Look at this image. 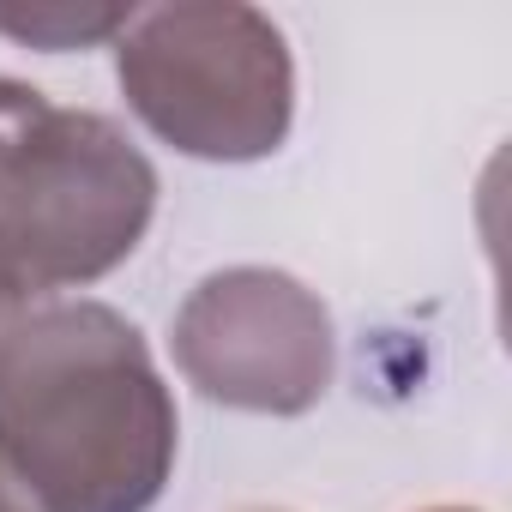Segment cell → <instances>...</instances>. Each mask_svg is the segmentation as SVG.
<instances>
[{
  "mask_svg": "<svg viewBox=\"0 0 512 512\" xmlns=\"http://www.w3.org/2000/svg\"><path fill=\"white\" fill-rule=\"evenodd\" d=\"M175 434V398L115 308L55 302L0 332V476L37 512H151Z\"/></svg>",
  "mask_w": 512,
  "mask_h": 512,
  "instance_id": "cell-1",
  "label": "cell"
},
{
  "mask_svg": "<svg viewBox=\"0 0 512 512\" xmlns=\"http://www.w3.org/2000/svg\"><path fill=\"white\" fill-rule=\"evenodd\" d=\"M151 211L157 175L109 115L0 79V332L55 290L109 278Z\"/></svg>",
  "mask_w": 512,
  "mask_h": 512,
  "instance_id": "cell-2",
  "label": "cell"
},
{
  "mask_svg": "<svg viewBox=\"0 0 512 512\" xmlns=\"http://www.w3.org/2000/svg\"><path fill=\"white\" fill-rule=\"evenodd\" d=\"M133 115L187 157H272L296 115V67L284 31L235 0L151 7L115 43Z\"/></svg>",
  "mask_w": 512,
  "mask_h": 512,
  "instance_id": "cell-3",
  "label": "cell"
},
{
  "mask_svg": "<svg viewBox=\"0 0 512 512\" xmlns=\"http://www.w3.org/2000/svg\"><path fill=\"white\" fill-rule=\"evenodd\" d=\"M175 362L229 410L302 416L332 386V320L290 272L235 266L205 278L175 314Z\"/></svg>",
  "mask_w": 512,
  "mask_h": 512,
  "instance_id": "cell-4",
  "label": "cell"
},
{
  "mask_svg": "<svg viewBox=\"0 0 512 512\" xmlns=\"http://www.w3.org/2000/svg\"><path fill=\"white\" fill-rule=\"evenodd\" d=\"M133 25V7H85V0H37V7H0V37L31 49H91Z\"/></svg>",
  "mask_w": 512,
  "mask_h": 512,
  "instance_id": "cell-5",
  "label": "cell"
},
{
  "mask_svg": "<svg viewBox=\"0 0 512 512\" xmlns=\"http://www.w3.org/2000/svg\"><path fill=\"white\" fill-rule=\"evenodd\" d=\"M0 512H37V506H31V500H25L7 476H0Z\"/></svg>",
  "mask_w": 512,
  "mask_h": 512,
  "instance_id": "cell-6",
  "label": "cell"
},
{
  "mask_svg": "<svg viewBox=\"0 0 512 512\" xmlns=\"http://www.w3.org/2000/svg\"><path fill=\"white\" fill-rule=\"evenodd\" d=\"M428 512H476V506H428Z\"/></svg>",
  "mask_w": 512,
  "mask_h": 512,
  "instance_id": "cell-7",
  "label": "cell"
}]
</instances>
